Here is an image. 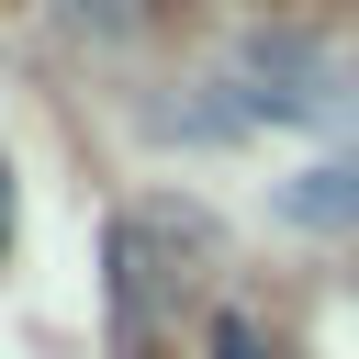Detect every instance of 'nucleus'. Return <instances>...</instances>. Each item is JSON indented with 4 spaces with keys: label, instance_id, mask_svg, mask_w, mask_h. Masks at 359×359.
Listing matches in <instances>:
<instances>
[{
    "label": "nucleus",
    "instance_id": "1",
    "mask_svg": "<svg viewBox=\"0 0 359 359\" xmlns=\"http://www.w3.org/2000/svg\"><path fill=\"white\" fill-rule=\"evenodd\" d=\"M168 292H180L168 224L157 213H123L112 224V359H157V303Z\"/></svg>",
    "mask_w": 359,
    "mask_h": 359
},
{
    "label": "nucleus",
    "instance_id": "3",
    "mask_svg": "<svg viewBox=\"0 0 359 359\" xmlns=\"http://www.w3.org/2000/svg\"><path fill=\"white\" fill-rule=\"evenodd\" d=\"M213 359H269V337H258L247 314H213Z\"/></svg>",
    "mask_w": 359,
    "mask_h": 359
},
{
    "label": "nucleus",
    "instance_id": "4",
    "mask_svg": "<svg viewBox=\"0 0 359 359\" xmlns=\"http://www.w3.org/2000/svg\"><path fill=\"white\" fill-rule=\"evenodd\" d=\"M0 247H11V168H0Z\"/></svg>",
    "mask_w": 359,
    "mask_h": 359
},
{
    "label": "nucleus",
    "instance_id": "2",
    "mask_svg": "<svg viewBox=\"0 0 359 359\" xmlns=\"http://www.w3.org/2000/svg\"><path fill=\"white\" fill-rule=\"evenodd\" d=\"M292 213H303V224H348V213H359V168H314V180H292Z\"/></svg>",
    "mask_w": 359,
    "mask_h": 359
}]
</instances>
